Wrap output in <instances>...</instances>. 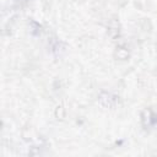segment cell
Instances as JSON below:
<instances>
[{"label": "cell", "mask_w": 157, "mask_h": 157, "mask_svg": "<svg viewBox=\"0 0 157 157\" xmlns=\"http://www.w3.org/2000/svg\"><path fill=\"white\" fill-rule=\"evenodd\" d=\"M99 102L103 104V105H105V107H108L109 104H110V98H109V96L107 94V93H103V94H101V98H99Z\"/></svg>", "instance_id": "cell-2"}, {"label": "cell", "mask_w": 157, "mask_h": 157, "mask_svg": "<svg viewBox=\"0 0 157 157\" xmlns=\"http://www.w3.org/2000/svg\"><path fill=\"white\" fill-rule=\"evenodd\" d=\"M115 55L118 56V59H121V60H125V59H128V56H129L128 50H125V49H123V48H119V49L117 50Z\"/></svg>", "instance_id": "cell-1"}]
</instances>
